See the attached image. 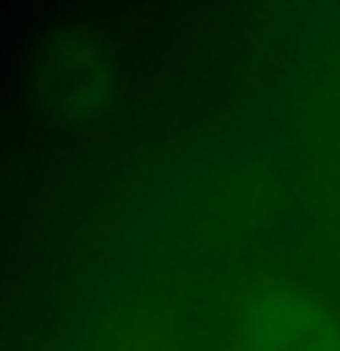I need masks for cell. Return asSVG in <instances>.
I'll use <instances>...</instances> for the list:
<instances>
[]
</instances>
